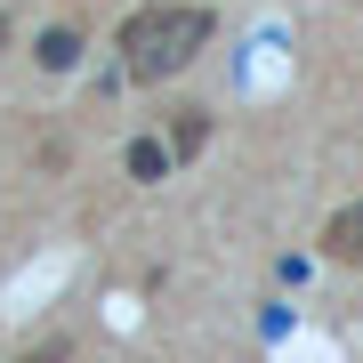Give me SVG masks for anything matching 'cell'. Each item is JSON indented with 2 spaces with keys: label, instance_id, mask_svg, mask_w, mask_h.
Here are the masks:
<instances>
[{
  "label": "cell",
  "instance_id": "6da1fadb",
  "mask_svg": "<svg viewBox=\"0 0 363 363\" xmlns=\"http://www.w3.org/2000/svg\"><path fill=\"white\" fill-rule=\"evenodd\" d=\"M210 33H218V16L194 9V0H145L138 16H121V33H113V49H121V81H169V73H186L194 57L210 49Z\"/></svg>",
  "mask_w": 363,
  "mask_h": 363
},
{
  "label": "cell",
  "instance_id": "7a4b0ae2",
  "mask_svg": "<svg viewBox=\"0 0 363 363\" xmlns=\"http://www.w3.org/2000/svg\"><path fill=\"white\" fill-rule=\"evenodd\" d=\"M323 250H331L339 267H363V202L331 210V226H323Z\"/></svg>",
  "mask_w": 363,
  "mask_h": 363
},
{
  "label": "cell",
  "instance_id": "3957f363",
  "mask_svg": "<svg viewBox=\"0 0 363 363\" xmlns=\"http://www.w3.org/2000/svg\"><path fill=\"white\" fill-rule=\"evenodd\" d=\"M33 57H40V73H73V57H81V33H73V25H49Z\"/></svg>",
  "mask_w": 363,
  "mask_h": 363
},
{
  "label": "cell",
  "instance_id": "277c9868",
  "mask_svg": "<svg viewBox=\"0 0 363 363\" xmlns=\"http://www.w3.org/2000/svg\"><path fill=\"white\" fill-rule=\"evenodd\" d=\"M202 145H210V113H202V105H186V113L169 121V154L186 162V154H202Z\"/></svg>",
  "mask_w": 363,
  "mask_h": 363
},
{
  "label": "cell",
  "instance_id": "5b68a950",
  "mask_svg": "<svg viewBox=\"0 0 363 363\" xmlns=\"http://www.w3.org/2000/svg\"><path fill=\"white\" fill-rule=\"evenodd\" d=\"M121 162H130V178H138V186H154L162 169H169V145H154V138H130V154H121Z\"/></svg>",
  "mask_w": 363,
  "mask_h": 363
},
{
  "label": "cell",
  "instance_id": "8992f818",
  "mask_svg": "<svg viewBox=\"0 0 363 363\" xmlns=\"http://www.w3.org/2000/svg\"><path fill=\"white\" fill-rule=\"evenodd\" d=\"M25 363H73V339H40V347H33Z\"/></svg>",
  "mask_w": 363,
  "mask_h": 363
},
{
  "label": "cell",
  "instance_id": "52a82bcc",
  "mask_svg": "<svg viewBox=\"0 0 363 363\" xmlns=\"http://www.w3.org/2000/svg\"><path fill=\"white\" fill-rule=\"evenodd\" d=\"M0 57H9V9H0Z\"/></svg>",
  "mask_w": 363,
  "mask_h": 363
}]
</instances>
